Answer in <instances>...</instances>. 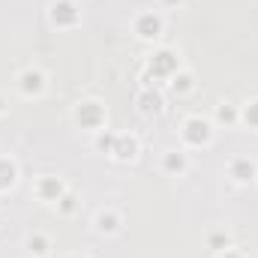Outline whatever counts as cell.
<instances>
[{
  "instance_id": "obj_5",
  "label": "cell",
  "mask_w": 258,
  "mask_h": 258,
  "mask_svg": "<svg viewBox=\"0 0 258 258\" xmlns=\"http://www.w3.org/2000/svg\"><path fill=\"white\" fill-rule=\"evenodd\" d=\"M45 87V78H42V72H36V69H27V72H21V90L30 96V93H39Z\"/></svg>"
},
{
  "instance_id": "obj_13",
  "label": "cell",
  "mask_w": 258,
  "mask_h": 258,
  "mask_svg": "<svg viewBox=\"0 0 258 258\" xmlns=\"http://www.w3.org/2000/svg\"><path fill=\"white\" fill-rule=\"evenodd\" d=\"M39 192H42V195H48V192L60 195V183H57V180H45V183L39 186Z\"/></svg>"
},
{
  "instance_id": "obj_3",
  "label": "cell",
  "mask_w": 258,
  "mask_h": 258,
  "mask_svg": "<svg viewBox=\"0 0 258 258\" xmlns=\"http://www.w3.org/2000/svg\"><path fill=\"white\" fill-rule=\"evenodd\" d=\"M51 21L54 24H75L78 21V9L69 0H60V3L51 6Z\"/></svg>"
},
{
  "instance_id": "obj_9",
  "label": "cell",
  "mask_w": 258,
  "mask_h": 258,
  "mask_svg": "<svg viewBox=\"0 0 258 258\" xmlns=\"http://www.w3.org/2000/svg\"><path fill=\"white\" fill-rule=\"evenodd\" d=\"M165 168H168V171H183V168H186V156L177 153V150L165 153Z\"/></svg>"
},
{
  "instance_id": "obj_12",
  "label": "cell",
  "mask_w": 258,
  "mask_h": 258,
  "mask_svg": "<svg viewBox=\"0 0 258 258\" xmlns=\"http://www.w3.org/2000/svg\"><path fill=\"white\" fill-rule=\"evenodd\" d=\"M30 249H33L36 255H45V252H48V243H45V237H39V234H36V237H30Z\"/></svg>"
},
{
  "instance_id": "obj_2",
  "label": "cell",
  "mask_w": 258,
  "mask_h": 258,
  "mask_svg": "<svg viewBox=\"0 0 258 258\" xmlns=\"http://www.w3.org/2000/svg\"><path fill=\"white\" fill-rule=\"evenodd\" d=\"M183 138L189 141V144H204V141H210V126L204 123V120H198V117H192V120H186V129H183Z\"/></svg>"
},
{
  "instance_id": "obj_16",
  "label": "cell",
  "mask_w": 258,
  "mask_h": 258,
  "mask_svg": "<svg viewBox=\"0 0 258 258\" xmlns=\"http://www.w3.org/2000/svg\"><path fill=\"white\" fill-rule=\"evenodd\" d=\"M0 111H3V99H0Z\"/></svg>"
},
{
  "instance_id": "obj_4",
  "label": "cell",
  "mask_w": 258,
  "mask_h": 258,
  "mask_svg": "<svg viewBox=\"0 0 258 258\" xmlns=\"http://www.w3.org/2000/svg\"><path fill=\"white\" fill-rule=\"evenodd\" d=\"M231 177H234L237 183H249V180L255 177V162H249V159H234V162H231Z\"/></svg>"
},
{
  "instance_id": "obj_17",
  "label": "cell",
  "mask_w": 258,
  "mask_h": 258,
  "mask_svg": "<svg viewBox=\"0 0 258 258\" xmlns=\"http://www.w3.org/2000/svg\"><path fill=\"white\" fill-rule=\"evenodd\" d=\"M72 258H84V255H72Z\"/></svg>"
},
{
  "instance_id": "obj_19",
  "label": "cell",
  "mask_w": 258,
  "mask_h": 258,
  "mask_svg": "<svg viewBox=\"0 0 258 258\" xmlns=\"http://www.w3.org/2000/svg\"><path fill=\"white\" fill-rule=\"evenodd\" d=\"M168 3H174V0H168Z\"/></svg>"
},
{
  "instance_id": "obj_15",
  "label": "cell",
  "mask_w": 258,
  "mask_h": 258,
  "mask_svg": "<svg viewBox=\"0 0 258 258\" xmlns=\"http://www.w3.org/2000/svg\"><path fill=\"white\" fill-rule=\"evenodd\" d=\"M219 120H234V111H231L228 105H222V108H219Z\"/></svg>"
},
{
  "instance_id": "obj_6",
  "label": "cell",
  "mask_w": 258,
  "mask_h": 258,
  "mask_svg": "<svg viewBox=\"0 0 258 258\" xmlns=\"http://www.w3.org/2000/svg\"><path fill=\"white\" fill-rule=\"evenodd\" d=\"M99 120H102V108H99L96 102H84V105L78 108V123H84V126H99Z\"/></svg>"
},
{
  "instance_id": "obj_8",
  "label": "cell",
  "mask_w": 258,
  "mask_h": 258,
  "mask_svg": "<svg viewBox=\"0 0 258 258\" xmlns=\"http://www.w3.org/2000/svg\"><path fill=\"white\" fill-rule=\"evenodd\" d=\"M15 183V165L9 159H0V189H9Z\"/></svg>"
},
{
  "instance_id": "obj_10",
  "label": "cell",
  "mask_w": 258,
  "mask_h": 258,
  "mask_svg": "<svg viewBox=\"0 0 258 258\" xmlns=\"http://www.w3.org/2000/svg\"><path fill=\"white\" fill-rule=\"evenodd\" d=\"M96 228H99V231H108V234L117 231V216H114V213H99V216H96Z\"/></svg>"
},
{
  "instance_id": "obj_11",
  "label": "cell",
  "mask_w": 258,
  "mask_h": 258,
  "mask_svg": "<svg viewBox=\"0 0 258 258\" xmlns=\"http://www.w3.org/2000/svg\"><path fill=\"white\" fill-rule=\"evenodd\" d=\"M153 69H156V72H168V69H174V60H171V54H168V51H159V54H156V60H153Z\"/></svg>"
},
{
  "instance_id": "obj_14",
  "label": "cell",
  "mask_w": 258,
  "mask_h": 258,
  "mask_svg": "<svg viewBox=\"0 0 258 258\" xmlns=\"http://www.w3.org/2000/svg\"><path fill=\"white\" fill-rule=\"evenodd\" d=\"M246 123H252V126H258V102H252V105L246 108Z\"/></svg>"
},
{
  "instance_id": "obj_1",
  "label": "cell",
  "mask_w": 258,
  "mask_h": 258,
  "mask_svg": "<svg viewBox=\"0 0 258 258\" xmlns=\"http://www.w3.org/2000/svg\"><path fill=\"white\" fill-rule=\"evenodd\" d=\"M159 30H162V18L153 15V12H144V15L135 21V33H138L141 39H153V36H159Z\"/></svg>"
},
{
  "instance_id": "obj_7",
  "label": "cell",
  "mask_w": 258,
  "mask_h": 258,
  "mask_svg": "<svg viewBox=\"0 0 258 258\" xmlns=\"http://www.w3.org/2000/svg\"><path fill=\"white\" fill-rule=\"evenodd\" d=\"M135 150H138V141L135 138H117V147H111V153L114 156H120V159H132L135 156Z\"/></svg>"
},
{
  "instance_id": "obj_18",
  "label": "cell",
  "mask_w": 258,
  "mask_h": 258,
  "mask_svg": "<svg viewBox=\"0 0 258 258\" xmlns=\"http://www.w3.org/2000/svg\"><path fill=\"white\" fill-rule=\"evenodd\" d=\"M225 258H234V255H225Z\"/></svg>"
}]
</instances>
